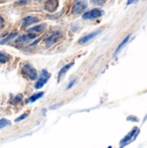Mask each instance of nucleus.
Returning a JSON list of instances; mask_svg holds the SVG:
<instances>
[{
  "mask_svg": "<svg viewBox=\"0 0 147 148\" xmlns=\"http://www.w3.org/2000/svg\"><path fill=\"white\" fill-rule=\"evenodd\" d=\"M23 74L28 76L30 80H36L38 76L36 69L32 67L30 64H25L23 67Z\"/></svg>",
  "mask_w": 147,
  "mask_h": 148,
  "instance_id": "f257e3e1",
  "label": "nucleus"
},
{
  "mask_svg": "<svg viewBox=\"0 0 147 148\" xmlns=\"http://www.w3.org/2000/svg\"><path fill=\"white\" fill-rule=\"evenodd\" d=\"M49 77H50V74L47 70L42 69L41 71V75H39V79H38L37 82L36 83V86H35L36 88V89L42 88L45 85V83L48 82V80L49 79Z\"/></svg>",
  "mask_w": 147,
  "mask_h": 148,
  "instance_id": "f03ea898",
  "label": "nucleus"
},
{
  "mask_svg": "<svg viewBox=\"0 0 147 148\" xmlns=\"http://www.w3.org/2000/svg\"><path fill=\"white\" fill-rule=\"evenodd\" d=\"M88 7V3L86 0H78L75 2L72 8V14H80Z\"/></svg>",
  "mask_w": 147,
  "mask_h": 148,
  "instance_id": "7ed1b4c3",
  "label": "nucleus"
},
{
  "mask_svg": "<svg viewBox=\"0 0 147 148\" xmlns=\"http://www.w3.org/2000/svg\"><path fill=\"white\" fill-rule=\"evenodd\" d=\"M103 15V11L100 9H94L90 11H88L83 14L82 17L83 19L89 20V19H95L97 17H100L101 16Z\"/></svg>",
  "mask_w": 147,
  "mask_h": 148,
  "instance_id": "20e7f679",
  "label": "nucleus"
},
{
  "mask_svg": "<svg viewBox=\"0 0 147 148\" xmlns=\"http://www.w3.org/2000/svg\"><path fill=\"white\" fill-rule=\"evenodd\" d=\"M58 0H47L45 3V10L49 11V12H54L56 10L57 7H58Z\"/></svg>",
  "mask_w": 147,
  "mask_h": 148,
  "instance_id": "39448f33",
  "label": "nucleus"
},
{
  "mask_svg": "<svg viewBox=\"0 0 147 148\" xmlns=\"http://www.w3.org/2000/svg\"><path fill=\"white\" fill-rule=\"evenodd\" d=\"M61 37V33L60 32H56V33H54L53 35H51L50 36H49L47 39H45V43L47 46H51L53 44H55Z\"/></svg>",
  "mask_w": 147,
  "mask_h": 148,
  "instance_id": "423d86ee",
  "label": "nucleus"
},
{
  "mask_svg": "<svg viewBox=\"0 0 147 148\" xmlns=\"http://www.w3.org/2000/svg\"><path fill=\"white\" fill-rule=\"evenodd\" d=\"M38 22H39V19L37 17L29 16H26L25 18H23L22 25H23V27H28V26L34 24V23H36Z\"/></svg>",
  "mask_w": 147,
  "mask_h": 148,
  "instance_id": "0eeeda50",
  "label": "nucleus"
},
{
  "mask_svg": "<svg viewBox=\"0 0 147 148\" xmlns=\"http://www.w3.org/2000/svg\"><path fill=\"white\" fill-rule=\"evenodd\" d=\"M100 33H101V30L94 31V32H92V33H90V34H88V35H87V36L81 37V38L79 40V43H81V44L86 43V42H88V41H90L91 39H93L94 37H95V36H96L98 34H100Z\"/></svg>",
  "mask_w": 147,
  "mask_h": 148,
  "instance_id": "6e6552de",
  "label": "nucleus"
},
{
  "mask_svg": "<svg viewBox=\"0 0 147 148\" xmlns=\"http://www.w3.org/2000/svg\"><path fill=\"white\" fill-rule=\"evenodd\" d=\"M36 34H34V33H29V34L23 35L21 37H19L16 41V42H29V41L36 38Z\"/></svg>",
  "mask_w": 147,
  "mask_h": 148,
  "instance_id": "1a4fd4ad",
  "label": "nucleus"
},
{
  "mask_svg": "<svg viewBox=\"0 0 147 148\" xmlns=\"http://www.w3.org/2000/svg\"><path fill=\"white\" fill-rule=\"evenodd\" d=\"M73 65H74V62H71V63L67 64L66 66H64V67L60 70V72H59V74H58V81H60V80L64 76V75L68 71V69H70V68H71Z\"/></svg>",
  "mask_w": 147,
  "mask_h": 148,
  "instance_id": "9d476101",
  "label": "nucleus"
},
{
  "mask_svg": "<svg viewBox=\"0 0 147 148\" xmlns=\"http://www.w3.org/2000/svg\"><path fill=\"white\" fill-rule=\"evenodd\" d=\"M44 27H45V24L37 25V26L33 27V28H31L30 29H29V33H34V34H35V33H38V32L42 31L43 29H44Z\"/></svg>",
  "mask_w": 147,
  "mask_h": 148,
  "instance_id": "9b49d317",
  "label": "nucleus"
},
{
  "mask_svg": "<svg viewBox=\"0 0 147 148\" xmlns=\"http://www.w3.org/2000/svg\"><path fill=\"white\" fill-rule=\"evenodd\" d=\"M43 95V92H39V93H36L35 95H33L31 97H29V102H35L36 101H37L38 99H40L41 97H42Z\"/></svg>",
  "mask_w": 147,
  "mask_h": 148,
  "instance_id": "f8f14e48",
  "label": "nucleus"
},
{
  "mask_svg": "<svg viewBox=\"0 0 147 148\" xmlns=\"http://www.w3.org/2000/svg\"><path fill=\"white\" fill-rule=\"evenodd\" d=\"M10 121L6 120V119H1L0 120V129L7 127V126H10Z\"/></svg>",
  "mask_w": 147,
  "mask_h": 148,
  "instance_id": "ddd939ff",
  "label": "nucleus"
},
{
  "mask_svg": "<svg viewBox=\"0 0 147 148\" xmlns=\"http://www.w3.org/2000/svg\"><path fill=\"white\" fill-rule=\"evenodd\" d=\"M8 59L9 58H8V56L5 54L0 52V63H5V62H7Z\"/></svg>",
  "mask_w": 147,
  "mask_h": 148,
  "instance_id": "4468645a",
  "label": "nucleus"
},
{
  "mask_svg": "<svg viewBox=\"0 0 147 148\" xmlns=\"http://www.w3.org/2000/svg\"><path fill=\"white\" fill-rule=\"evenodd\" d=\"M129 37H130L129 36L126 37V39H125V40H124V41H123V42H122L120 43V46L118 47V49H117V50H116V52H115V53H118V52H119V51H120V50L121 49V48H122V47H123V46H124V45H125V44H126V43L127 42V41L129 40Z\"/></svg>",
  "mask_w": 147,
  "mask_h": 148,
  "instance_id": "2eb2a0df",
  "label": "nucleus"
},
{
  "mask_svg": "<svg viewBox=\"0 0 147 148\" xmlns=\"http://www.w3.org/2000/svg\"><path fill=\"white\" fill-rule=\"evenodd\" d=\"M92 2L96 5H103L105 3V0H92Z\"/></svg>",
  "mask_w": 147,
  "mask_h": 148,
  "instance_id": "dca6fc26",
  "label": "nucleus"
},
{
  "mask_svg": "<svg viewBox=\"0 0 147 148\" xmlns=\"http://www.w3.org/2000/svg\"><path fill=\"white\" fill-rule=\"evenodd\" d=\"M27 116H28V114H23V115L19 116V117H18L15 121H16V122H18V121H22V120H24Z\"/></svg>",
  "mask_w": 147,
  "mask_h": 148,
  "instance_id": "f3484780",
  "label": "nucleus"
},
{
  "mask_svg": "<svg viewBox=\"0 0 147 148\" xmlns=\"http://www.w3.org/2000/svg\"><path fill=\"white\" fill-rule=\"evenodd\" d=\"M16 36V34H10V36H9V37H7L6 39H4L3 42H2V43H3V42H7V41H9V40H10L11 38H13L14 36Z\"/></svg>",
  "mask_w": 147,
  "mask_h": 148,
  "instance_id": "a211bd4d",
  "label": "nucleus"
},
{
  "mask_svg": "<svg viewBox=\"0 0 147 148\" xmlns=\"http://www.w3.org/2000/svg\"><path fill=\"white\" fill-rule=\"evenodd\" d=\"M75 80H74V81H73V82H71V84H69V85H68V88H68H68H71V87H72V86H73V85H74V84H75Z\"/></svg>",
  "mask_w": 147,
  "mask_h": 148,
  "instance_id": "6ab92c4d",
  "label": "nucleus"
},
{
  "mask_svg": "<svg viewBox=\"0 0 147 148\" xmlns=\"http://www.w3.org/2000/svg\"><path fill=\"white\" fill-rule=\"evenodd\" d=\"M3 24V17L0 16V27H1Z\"/></svg>",
  "mask_w": 147,
  "mask_h": 148,
  "instance_id": "aec40b11",
  "label": "nucleus"
},
{
  "mask_svg": "<svg viewBox=\"0 0 147 148\" xmlns=\"http://www.w3.org/2000/svg\"><path fill=\"white\" fill-rule=\"evenodd\" d=\"M134 1H136V0H128V1H127V4H131V3H133Z\"/></svg>",
  "mask_w": 147,
  "mask_h": 148,
  "instance_id": "412c9836",
  "label": "nucleus"
}]
</instances>
